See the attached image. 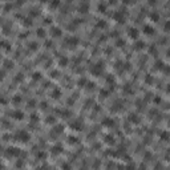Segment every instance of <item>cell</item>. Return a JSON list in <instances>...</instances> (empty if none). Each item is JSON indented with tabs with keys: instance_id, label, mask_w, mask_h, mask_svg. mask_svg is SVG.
Returning <instances> with one entry per match:
<instances>
[{
	"instance_id": "cell-1",
	"label": "cell",
	"mask_w": 170,
	"mask_h": 170,
	"mask_svg": "<svg viewBox=\"0 0 170 170\" xmlns=\"http://www.w3.org/2000/svg\"><path fill=\"white\" fill-rule=\"evenodd\" d=\"M29 138H31V136H29V133H28V132H25V130H19L17 133L15 134V140L17 141V142L25 144V142H28V141H29Z\"/></svg>"
},
{
	"instance_id": "cell-2",
	"label": "cell",
	"mask_w": 170,
	"mask_h": 170,
	"mask_svg": "<svg viewBox=\"0 0 170 170\" xmlns=\"http://www.w3.org/2000/svg\"><path fill=\"white\" fill-rule=\"evenodd\" d=\"M7 155H9V157H17V155H20V149L17 148H8L7 149Z\"/></svg>"
},
{
	"instance_id": "cell-3",
	"label": "cell",
	"mask_w": 170,
	"mask_h": 170,
	"mask_svg": "<svg viewBox=\"0 0 170 170\" xmlns=\"http://www.w3.org/2000/svg\"><path fill=\"white\" fill-rule=\"evenodd\" d=\"M144 33H145L146 36H154L155 29H154L152 25H145V27H144Z\"/></svg>"
},
{
	"instance_id": "cell-4",
	"label": "cell",
	"mask_w": 170,
	"mask_h": 170,
	"mask_svg": "<svg viewBox=\"0 0 170 170\" xmlns=\"http://www.w3.org/2000/svg\"><path fill=\"white\" fill-rule=\"evenodd\" d=\"M91 70H92V73L94 74V76H100L101 72H102V65L101 64H96Z\"/></svg>"
},
{
	"instance_id": "cell-5",
	"label": "cell",
	"mask_w": 170,
	"mask_h": 170,
	"mask_svg": "<svg viewBox=\"0 0 170 170\" xmlns=\"http://www.w3.org/2000/svg\"><path fill=\"white\" fill-rule=\"evenodd\" d=\"M81 128H82L81 121L74 120L73 122H70V129H73V130H81Z\"/></svg>"
},
{
	"instance_id": "cell-6",
	"label": "cell",
	"mask_w": 170,
	"mask_h": 170,
	"mask_svg": "<svg viewBox=\"0 0 170 170\" xmlns=\"http://www.w3.org/2000/svg\"><path fill=\"white\" fill-rule=\"evenodd\" d=\"M11 116H12L15 120H23V118H24V113H23L21 110H13V112L11 113Z\"/></svg>"
},
{
	"instance_id": "cell-7",
	"label": "cell",
	"mask_w": 170,
	"mask_h": 170,
	"mask_svg": "<svg viewBox=\"0 0 170 170\" xmlns=\"http://www.w3.org/2000/svg\"><path fill=\"white\" fill-rule=\"evenodd\" d=\"M128 35H129L130 39L136 40L137 37H138V29H137V28H133V27H132V28H129V33H128Z\"/></svg>"
},
{
	"instance_id": "cell-8",
	"label": "cell",
	"mask_w": 170,
	"mask_h": 170,
	"mask_svg": "<svg viewBox=\"0 0 170 170\" xmlns=\"http://www.w3.org/2000/svg\"><path fill=\"white\" fill-rule=\"evenodd\" d=\"M51 35L53 36V37H60L63 33H61V29H60V28H57V27H53V28L51 29Z\"/></svg>"
},
{
	"instance_id": "cell-9",
	"label": "cell",
	"mask_w": 170,
	"mask_h": 170,
	"mask_svg": "<svg viewBox=\"0 0 170 170\" xmlns=\"http://www.w3.org/2000/svg\"><path fill=\"white\" fill-rule=\"evenodd\" d=\"M102 125H105L106 128H112L113 125H114V121H113L112 118H105L102 121Z\"/></svg>"
},
{
	"instance_id": "cell-10",
	"label": "cell",
	"mask_w": 170,
	"mask_h": 170,
	"mask_svg": "<svg viewBox=\"0 0 170 170\" xmlns=\"http://www.w3.org/2000/svg\"><path fill=\"white\" fill-rule=\"evenodd\" d=\"M161 140L162 141H169L170 140V133L169 132H161Z\"/></svg>"
},
{
	"instance_id": "cell-11",
	"label": "cell",
	"mask_w": 170,
	"mask_h": 170,
	"mask_svg": "<svg viewBox=\"0 0 170 170\" xmlns=\"http://www.w3.org/2000/svg\"><path fill=\"white\" fill-rule=\"evenodd\" d=\"M105 142L109 144V145H113V144H114V138H113V136H110V134L105 136Z\"/></svg>"
},
{
	"instance_id": "cell-12",
	"label": "cell",
	"mask_w": 170,
	"mask_h": 170,
	"mask_svg": "<svg viewBox=\"0 0 170 170\" xmlns=\"http://www.w3.org/2000/svg\"><path fill=\"white\" fill-rule=\"evenodd\" d=\"M52 152H53L55 154H59V153L63 152V150H61V146L57 145V146H55V148H52Z\"/></svg>"
},
{
	"instance_id": "cell-13",
	"label": "cell",
	"mask_w": 170,
	"mask_h": 170,
	"mask_svg": "<svg viewBox=\"0 0 170 170\" xmlns=\"http://www.w3.org/2000/svg\"><path fill=\"white\" fill-rule=\"evenodd\" d=\"M144 47H145L144 41H137V44L134 45V48H136V49H142Z\"/></svg>"
},
{
	"instance_id": "cell-14",
	"label": "cell",
	"mask_w": 170,
	"mask_h": 170,
	"mask_svg": "<svg viewBox=\"0 0 170 170\" xmlns=\"http://www.w3.org/2000/svg\"><path fill=\"white\" fill-rule=\"evenodd\" d=\"M114 17L117 19V20H118L120 23H122V21H124V17H122V15H121V13H116V15H114Z\"/></svg>"
},
{
	"instance_id": "cell-15",
	"label": "cell",
	"mask_w": 170,
	"mask_h": 170,
	"mask_svg": "<svg viewBox=\"0 0 170 170\" xmlns=\"http://www.w3.org/2000/svg\"><path fill=\"white\" fill-rule=\"evenodd\" d=\"M67 63H68L67 59H61V60H60V65H61V67H65V65H67Z\"/></svg>"
},
{
	"instance_id": "cell-16",
	"label": "cell",
	"mask_w": 170,
	"mask_h": 170,
	"mask_svg": "<svg viewBox=\"0 0 170 170\" xmlns=\"http://www.w3.org/2000/svg\"><path fill=\"white\" fill-rule=\"evenodd\" d=\"M59 4H60V0H55V2L51 3V7H52V8H53V7H57Z\"/></svg>"
},
{
	"instance_id": "cell-17",
	"label": "cell",
	"mask_w": 170,
	"mask_h": 170,
	"mask_svg": "<svg viewBox=\"0 0 170 170\" xmlns=\"http://www.w3.org/2000/svg\"><path fill=\"white\" fill-rule=\"evenodd\" d=\"M163 72L170 76V67H167V65H165V67H163Z\"/></svg>"
},
{
	"instance_id": "cell-18",
	"label": "cell",
	"mask_w": 170,
	"mask_h": 170,
	"mask_svg": "<svg viewBox=\"0 0 170 170\" xmlns=\"http://www.w3.org/2000/svg\"><path fill=\"white\" fill-rule=\"evenodd\" d=\"M44 35H45V32H44V29H37V36H42L44 37Z\"/></svg>"
},
{
	"instance_id": "cell-19",
	"label": "cell",
	"mask_w": 170,
	"mask_h": 170,
	"mask_svg": "<svg viewBox=\"0 0 170 170\" xmlns=\"http://www.w3.org/2000/svg\"><path fill=\"white\" fill-rule=\"evenodd\" d=\"M21 101V98L20 97H19V96H16L15 98H13V104H19V102H20Z\"/></svg>"
},
{
	"instance_id": "cell-20",
	"label": "cell",
	"mask_w": 170,
	"mask_h": 170,
	"mask_svg": "<svg viewBox=\"0 0 170 170\" xmlns=\"http://www.w3.org/2000/svg\"><path fill=\"white\" fill-rule=\"evenodd\" d=\"M47 122H48V124H52V122H55V118H52V117L49 116L48 118H47Z\"/></svg>"
},
{
	"instance_id": "cell-21",
	"label": "cell",
	"mask_w": 170,
	"mask_h": 170,
	"mask_svg": "<svg viewBox=\"0 0 170 170\" xmlns=\"http://www.w3.org/2000/svg\"><path fill=\"white\" fill-rule=\"evenodd\" d=\"M165 29H166V31H169V29H170V21H167L166 24H165Z\"/></svg>"
},
{
	"instance_id": "cell-22",
	"label": "cell",
	"mask_w": 170,
	"mask_h": 170,
	"mask_svg": "<svg viewBox=\"0 0 170 170\" xmlns=\"http://www.w3.org/2000/svg\"><path fill=\"white\" fill-rule=\"evenodd\" d=\"M152 19H153V20L155 21V20H158V19H159V16H157V15H155V13H153V15H152Z\"/></svg>"
},
{
	"instance_id": "cell-23",
	"label": "cell",
	"mask_w": 170,
	"mask_h": 170,
	"mask_svg": "<svg viewBox=\"0 0 170 170\" xmlns=\"http://www.w3.org/2000/svg\"><path fill=\"white\" fill-rule=\"evenodd\" d=\"M166 92H167V93H169V94H170V84H169V85H167V88H166Z\"/></svg>"
},
{
	"instance_id": "cell-24",
	"label": "cell",
	"mask_w": 170,
	"mask_h": 170,
	"mask_svg": "<svg viewBox=\"0 0 170 170\" xmlns=\"http://www.w3.org/2000/svg\"><path fill=\"white\" fill-rule=\"evenodd\" d=\"M124 3H125V4H130L132 2H130V0H124Z\"/></svg>"
},
{
	"instance_id": "cell-25",
	"label": "cell",
	"mask_w": 170,
	"mask_h": 170,
	"mask_svg": "<svg viewBox=\"0 0 170 170\" xmlns=\"http://www.w3.org/2000/svg\"><path fill=\"white\" fill-rule=\"evenodd\" d=\"M155 3V0H150V4H154Z\"/></svg>"
},
{
	"instance_id": "cell-26",
	"label": "cell",
	"mask_w": 170,
	"mask_h": 170,
	"mask_svg": "<svg viewBox=\"0 0 170 170\" xmlns=\"http://www.w3.org/2000/svg\"><path fill=\"white\" fill-rule=\"evenodd\" d=\"M41 2H47V0H41Z\"/></svg>"
}]
</instances>
